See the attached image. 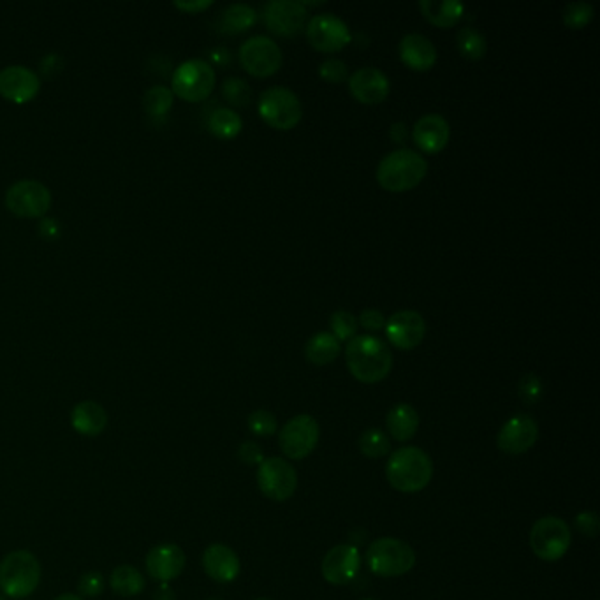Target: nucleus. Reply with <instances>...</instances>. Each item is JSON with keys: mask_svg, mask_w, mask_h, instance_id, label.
<instances>
[{"mask_svg": "<svg viewBox=\"0 0 600 600\" xmlns=\"http://www.w3.org/2000/svg\"><path fill=\"white\" fill-rule=\"evenodd\" d=\"M572 542L570 527L560 518L546 516L536 521L530 532V547L544 562H556L569 551Z\"/></svg>", "mask_w": 600, "mask_h": 600, "instance_id": "0eeeda50", "label": "nucleus"}, {"mask_svg": "<svg viewBox=\"0 0 600 600\" xmlns=\"http://www.w3.org/2000/svg\"><path fill=\"white\" fill-rule=\"evenodd\" d=\"M599 527V516L592 510H585L576 518V528L586 537H597Z\"/></svg>", "mask_w": 600, "mask_h": 600, "instance_id": "a19ab883", "label": "nucleus"}, {"mask_svg": "<svg viewBox=\"0 0 600 600\" xmlns=\"http://www.w3.org/2000/svg\"><path fill=\"white\" fill-rule=\"evenodd\" d=\"M360 567V549L353 544H340L326 553L321 570L328 583L340 586L351 583Z\"/></svg>", "mask_w": 600, "mask_h": 600, "instance_id": "f3484780", "label": "nucleus"}, {"mask_svg": "<svg viewBox=\"0 0 600 600\" xmlns=\"http://www.w3.org/2000/svg\"><path fill=\"white\" fill-rule=\"evenodd\" d=\"M240 62L248 74L268 78L282 67V52L270 37L256 35L241 44Z\"/></svg>", "mask_w": 600, "mask_h": 600, "instance_id": "f8f14e48", "label": "nucleus"}, {"mask_svg": "<svg viewBox=\"0 0 600 600\" xmlns=\"http://www.w3.org/2000/svg\"><path fill=\"white\" fill-rule=\"evenodd\" d=\"M5 207L20 218H39L52 207V192L41 181H15L5 192Z\"/></svg>", "mask_w": 600, "mask_h": 600, "instance_id": "1a4fd4ad", "label": "nucleus"}, {"mask_svg": "<svg viewBox=\"0 0 600 600\" xmlns=\"http://www.w3.org/2000/svg\"><path fill=\"white\" fill-rule=\"evenodd\" d=\"M366 566L381 577L403 576L416 566V553L403 540L382 537L370 544L366 551Z\"/></svg>", "mask_w": 600, "mask_h": 600, "instance_id": "39448f33", "label": "nucleus"}, {"mask_svg": "<svg viewBox=\"0 0 600 600\" xmlns=\"http://www.w3.org/2000/svg\"><path fill=\"white\" fill-rule=\"evenodd\" d=\"M110 586L121 597H136L145 590V577L132 566H121L111 572Z\"/></svg>", "mask_w": 600, "mask_h": 600, "instance_id": "cd10ccee", "label": "nucleus"}, {"mask_svg": "<svg viewBox=\"0 0 600 600\" xmlns=\"http://www.w3.org/2000/svg\"><path fill=\"white\" fill-rule=\"evenodd\" d=\"M364 600H373V599H364Z\"/></svg>", "mask_w": 600, "mask_h": 600, "instance_id": "5fc2aeb1", "label": "nucleus"}, {"mask_svg": "<svg viewBox=\"0 0 600 600\" xmlns=\"http://www.w3.org/2000/svg\"><path fill=\"white\" fill-rule=\"evenodd\" d=\"M347 368L363 384H377L390 375L392 354L390 347L372 334H356L347 342Z\"/></svg>", "mask_w": 600, "mask_h": 600, "instance_id": "f257e3e1", "label": "nucleus"}, {"mask_svg": "<svg viewBox=\"0 0 600 600\" xmlns=\"http://www.w3.org/2000/svg\"><path fill=\"white\" fill-rule=\"evenodd\" d=\"M276 418L268 411H256L248 416V428L257 437H271L276 431Z\"/></svg>", "mask_w": 600, "mask_h": 600, "instance_id": "e433bc0d", "label": "nucleus"}, {"mask_svg": "<svg viewBox=\"0 0 600 600\" xmlns=\"http://www.w3.org/2000/svg\"><path fill=\"white\" fill-rule=\"evenodd\" d=\"M390 450V437L377 428L366 430L360 437V450L366 458H384Z\"/></svg>", "mask_w": 600, "mask_h": 600, "instance_id": "473e14b6", "label": "nucleus"}, {"mask_svg": "<svg viewBox=\"0 0 600 600\" xmlns=\"http://www.w3.org/2000/svg\"><path fill=\"white\" fill-rule=\"evenodd\" d=\"M39 581L41 564L31 551H13L0 562V588L7 597H29L39 586Z\"/></svg>", "mask_w": 600, "mask_h": 600, "instance_id": "20e7f679", "label": "nucleus"}, {"mask_svg": "<svg viewBox=\"0 0 600 600\" xmlns=\"http://www.w3.org/2000/svg\"><path fill=\"white\" fill-rule=\"evenodd\" d=\"M39 229H41V235L44 238H48V240H53L59 235V224L55 220H52V218H44L41 222V227Z\"/></svg>", "mask_w": 600, "mask_h": 600, "instance_id": "de8ad7c7", "label": "nucleus"}, {"mask_svg": "<svg viewBox=\"0 0 600 600\" xmlns=\"http://www.w3.org/2000/svg\"><path fill=\"white\" fill-rule=\"evenodd\" d=\"M62 69V59L59 55H48L44 61L41 62V71L46 76H55L59 74Z\"/></svg>", "mask_w": 600, "mask_h": 600, "instance_id": "a18cd8bd", "label": "nucleus"}, {"mask_svg": "<svg viewBox=\"0 0 600 600\" xmlns=\"http://www.w3.org/2000/svg\"><path fill=\"white\" fill-rule=\"evenodd\" d=\"M539 439V426L527 414L510 418L497 435L498 450L509 456H518L532 450Z\"/></svg>", "mask_w": 600, "mask_h": 600, "instance_id": "2eb2a0df", "label": "nucleus"}, {"mask_svg": "<svg viewBox=\"0 0 600 600\" xmlns=\"http://www.w3.org/2000/svg\"><path fill=\"white\" fill-rule=\"evenodd\" d=\"M203 569L217 583H231L240 576V558L229 546L211 544L203 553Z\"/></svg>", "mask_w": 600, "mask_h": 600, "instance_id": "412c9836", "label": "nucleus"}, {"mask_svg": "<svg viewBox=\"0 0 600 600\" xmlns=\"http://www.w3.org/2000/svg\"><path fill=\"white\" fill-rule=\"evenodd\" d=\"M349 89L363 104H381L390 95V80L377 67H363L349 78Z\"/></svg>", "mask_w": 600, "mask_h": 600, "instance_id": "aec40b11", "label": "nucleus"}, {"mask_svg": "<svg viewBox=\"0 0 600 600\" xmlns=\"http://www.w3.org/2000/svg\"><path fill=\"white\" fill-rule=\"evenodd\" d=\"M78 590L82 594V597H89V599H95L104 592V577L99 572H87L82 576L80 583H78Z\"/></svg>", "mask_w": 600, "mask_h": 600, "instance_id": "58836bf2", "label": "nucleus"}, {"mask_svg": "<svg viewBox=\"0 0 600 600\" xmlns=\"http://www.w3.org/2000/svg\"><path fill=\"white\" fill-rule=\"evenodd\" d=\"M259 115L273 129L291 131L301 121L303 108L295 92L273 87L259 97Z\"/></svg>", "mask_w": 600, "mask_h": 600, "instance_id": "6e6552de", "label": "nucleus"}, {"mask_svg": "<svg viewBox=\"0 0 600 600\" xmlns=\"http://www.w3.org/2000/svg\"><path fill=\"white\" fill-rule=\"evenodd\" d=\"M428 173V162L418 151L402 149L388 153L379 168L377 181L384 190L407 192L418 187Z\"/></svg>", "mask_w": 600, "mask_h": 600, "instance_id": "7ed1b4c3", "label": "nucleus"}, {"mask_svg": "<svg viewBox=\"0 0 600 600\" xmlns=\"http://www.w3.org/2000/svg\"><path fill=\"white\" fill-rule=\"evenodd\" d=\"M0 600H5V597H2V595H0Z\"/></svg>", "mask_w": 600, "mask_h": 600, "instance_id": "3c124183", "label": "nucleus"}, {"mask_svg": "<svg viewBox=\"0 0 600 600\" xmlns=\"http://www.w3.org/2000/svg\"><path fill=\"white\" fill-rule=\"evenodd\" d=\"M308 43L323 53H334L351 43V31L344 20L331 13L314 16L306 25Z\"/></svg>", "mask_w": 600, "mask_h": 600, "instance_id": "4468645a", "label": "nucleus"}, {"mask_svg": "<svg viewBox=\"0 0 600 600\" xmlns=\"http://www.w3.org/2000/svg\"><path fill=\"white\" fill-rule=\"evenodd\" d=\"M519 394L525 403H537L542 396V382L534 373H528L519 382Z\"/></svg>", "mask_w": 600, "mask_h": 600, "instance_id": "ea45409f", "label": "nucleus"}, {"mask_svg": "<svg viewBox=\"0 0 600 600\" xmlns=\"http://www.w3.org/2000/svg\"><path fill=\"white\" fill-rule=\"evenodd\" d=\"M215 71L208 62L192 59L180 63L171 76V92L187 102H203L215 89Z\"/></svg>", "mask_w": 600, "mask_h": 600, "instance_id": "423d86ee", "label": "nucleus"}, {"mask_svg": "<svg viewBox=\"0 0 600 600\" xmlns=\"http://www.w3.org/2000/svg\"><path fill=\"white\" fill-rule=\"evenodd\" d=\"M384 328L391 344L403 351L416 349L426 334V323L414 310H400L392 314Z\"/></svg>", "mask_w": 600, "mask_h": 600, "instance_id": "a211bd4d", "label": "nucleus"}, {"mask_svg": "<svg viewBox=\"0 0 600 600\" xmlns=\"http://www.w3.org/2000/svg\"><path fill=\"white\" fill-rule=\"evenodd\" d=\"M155 600H175V592L168 586V583H162L157 590H155Z\"/></svg>", "mask_w": 600, "mask_h": 600, "instance_id": "09e8293b", "label": "nucleus"}, {"mask_svg": "<svg viewBox=\"0 0 600 600\" xmlns=\"http://www.w3.org/2000/svg\"><path fill=\"white\" fill-rule=\"evenodd\" d=\"M321 437L319 422L308 414H301L285 422L280 430V450L291 460H303L315 450Z\"/></svg>", "mask_w": 600, "mask_h": 600, "instance_id": "9b49d317", "label": "nucleus"}, {"mask_svg": "<svg viewBox=\"0 0 600 600\" xmlns=\"http://www.w3.org/2000/svg\"><path fill=\"white\" fill-rule=\"evenodd\" d=\"M145 567L151 579L168 583L180 576L185 569V553L180 546L164 542L151 547L145 560Z\"/></svg>", "mask_w": 600, "mask_h": 600, "instance_id": "6ab92c4d", "label": "nucleus"}, {"mask_svg": "<svg viewBox=\"0 0 600 600\" xmlns=\"http://www.w3.org/2000/svg\"><path fill=\"white\" fill-rule=\"evenodd\" d=\"M306 7L296 0H271L263 7V20L271 34L296 37L306 27Z\"/></svg>", "mask_w": 600, "mask_h": 600, "instance_id": "ddd939ff", "label": "nucleus"}, {"mask_svg": "<svg viewBox=\"0 0 600 600\" xmlns=\"http://www.w3.org/2000/svg\"><path fill=\"white\" fill-rule=\"evenodd\" d=\"M412 141L424 153H439L450 143V123L440 115H424L412 129Z\"/></svg>", "mask_w": 600, "mask_h": 600, "instance_id": "4be33fe9", "label": "nucleus"}, {"mask_svg": "<svg viewBox=\"0 0 600 600\" xmlns=\"http://www.w3.org/2000/svg\"><path fill=\"white\" fill-rule=\"evenodd\" d=\"M391 437L398 442L411 440L420 428V414L409 403H398L391 409L386 418Z\"/></svg>", "mask_w": 600, "mask_h": 600, "instance_id": "393cba45", "label": "nucleus"}, {"mask_svg": "<svg viewBox=\"0 0 600 600\" xmlns=\"http://www.w3.org/2000/svg\"><path fill=\"white\" fill-rule=\"evenodd\" d=\"M358 324H361L364 330L381 331L386 326V319H384L382 312L373 310V308H366V310L361 312Z\"/></svg>", "mask_w": 600, "mask_h": 600, "instance_id": "79ce46f5", "label": "nucleus"}, {"mask_svg": "<svg viewBox=\"0 0 600 600\" xmlns=\"http://www.w3.org/2000/svg\"><path fill=\"white\" fill-rule=\"evenodd\" d=\"M331 334L338 342H349L358 333V319L347 310H336L330 319Z\"/></svg>", "mask_w": 600, "mask_h": 600, "instance_id": "72a5a7b5", "label": "nucleus"}, {"mask_svg": "<svg viewBox=\"0 0 600 600\" xmlns=\"http://www.w3.org/2000/svg\"><path fill=\"white\" fill-rule=\"evenodd\" d=\"M208 600H218V599H208Z\"/></svg>", "mask_w": 600, "mask_h": 600, "instance_id": "864d4df0", "label": "nucleus"}, {"mask_svg": "<svg viewBox=\"0 0 600 600\" xmlns=\"http://www.w3.org/2000/svg\"><path fill=\"white\" fill-rule=\"evenodd\" d=\"M386 478L391 486L402 493H418L433 478V461L420 448H402L391 454Z\"/></svg>", "mask_w": 600, "mask_h": 600, "instance_id": "f03ea898", "label": "nucleus"}, {"mask_svg": "<svg viewBox=\"0 0 600 600\" xmlns=\"http://www.w3.org/2000/svg\"><path fill=\"white\" fill-rule=\"evenodd\" d=\"M53 600H83L80 595H73V594H63V595H59L57 599Z\"/></svg>", "mask_w": 600, "mask_h": 600, "instance_id": "8fccbe9b", "label": "nucleus"}, {"mask_svg": "<svg viewBox=\"0 0 600 600\" xmlns=\"http://www.w3.org/2000/svg\"><path fill=\"white\" fill-rule=\"evenodd\" d=\"M71 424L80 435L97 437L108 426V414L97 402H80L71 412Z\"/></svg>", "mask_w": 600, "mask_h": 600, "instance_id": "b1692460", "label": "nucleus"}, {"mask_svg": "<svg viewBox=\"0 0 600 600\" xmlns=\"http://www.w3.org/2000/svg\"><path fill=\"white\" fill-rule=\"evenodd\" d=\"M173 101H175V95H173L171 89L162 87V85H155L145 93L143 106H145V110L150 117L159 119V117L168 115V111L173 108Z\"/></svg>", "mask_w": 600, "mask_h": 600, "instance_id": "2f4dec72", "label": "nucleus"}, {"mask_svg": "<svg viewBox=\"0 0 600 600\" xmlns=\"http://www.w3.org/2000/svg\"><path fill=\"white\" fill-rule=\"evenodd\" d=\"M420 9L430 24L442 29L454 27L465 13V7L454 0H421Z\"/></svg>", "mask_w": 600, "mask_h": 600, "instance_id": "a878e982", "label": "nucleus"}, {"mask_svg": "<svg viewBox=\"0 0 600 600\" xmlns=\"http://www.w3.org/2000/svg\"><path fill=\"white\" fill-rule=\"evenodd\" d=\"M41 91L39 76L24 65H9L0 71V95L15 104H25Z\"/></svg>", "mask_w": 600, "mask_h": 600, "instance_id": "dca6fc26", "label": "nucleus"}, {"mask_svg": "<svg viewBox=\"0 0 600 600\" xmlns=\"http://www.w3.org/2000/svg\"><path fill=\"white\" fill-rule=\"evenodd\" d=\"M257 13L247 4H233L222 13V29L227 34H241L256 25Z\"/></svg>", "mask_w": 600, "mask_h": 600, "instance_id": "c756f323", "label": "nucleus"}, {"mask_svg": "<svg viewBox=\"0 0 600 600\" xmlns=\"http://www.w3.org/2000/svg\"><path fill=\"white\" fill-rule=\"evenodd\" d=\"M456 39H458V50L465 59L480 61L486 55V50H488L486 39L476 29L465 27V29L458 32Z\"/></svg>", "mask_w": 600, "mask_h": 600, "instance_id": "7c9ffc66", "label": "nucleus"}, {"mask_svg": "<svg viewBox=\"0 0 600 600\" xmlns=\"http://www.w3.org/2000/svg\"><path fill=\"white\" fill-rule=\"evenodd\" d=\"M347 63L340 59H328L319 65V76L330 83H344L347 80Z\"/></svg>", "mask_w": 600, "mask_h": 600, "instance_id": "4c0bfd02", "label": "nucleus"}, {"mask_svg": "<svg viewBox=\"0 0 600 600\" xmlns=\"http://www.w3.org/2000/svg\"><path fill=\"white\" fill-rule=\"evenodd\" d=\"M390 138L394 143H405V140H407V125L403 121L392 123L390 129Z\"/></svg>", "mask_w": 600, "mask_h": 600, "instance_id": "49530a36", "label": "nucleus"}, {"mask_svg": "<svg viewBox=\"0 0 600 600\" xmlns=\"http://www.w3.org/2000/svg\"><path fill=\"white\" fill-rule=\"evenodd\" d=\"M241 127L243 121L240 115L229 108H218L208 117V131L218 140L229 141L237 138L241 132Z\"/></svg>", "mask_w": 600, "mask_h": 600, "instance_id": "c85d7f7f", "label": "nucleus"}, {"mask_svg": "<svg viewBox=\"0 0 600 600\" xmlns=\"http://www.w3.org/2000/svg\"><path fill=\"white\" fill-rule=\"evenodd\" d=\"M257 486L270 500L284 502L295 495L298 476L289 461L282 458H266L257 470Z\"/></svg>", "mask_w": 600, "mask_h": 600, "instance_id": "9d476101", "label": "nucleus"}, {"mask_svg": "<svg viewBox=\"0 0 600 600\" xmlns=\"http://www.w3.org/2000/svg\"><path fill=\"white\" fill-rule=\"evenodd\" d=\"M400 59L409 69L424 73L435 65L437 48L421 34H407L400 41Z\"/></svg>", "mask_w": 600, "mask_h": 600, "instance_id": "5701e85b", "label": "nucleus"}, {"mask_svg": "<svg viewBox=\"0 0 600 600\" xmlns=\"http://www.w3.org/2000/svg\"><path fill=\"white\" fill-rule=\"evenodd\" d=\"M256 600H270V599H256Z\"/></svg>", "mask_w": 600, "mask_h": 600, "instance_id": "603ef678", "label": "nucleus"}, {"mask_svg": "<svg viewBox=\"0 0 600 600\" xmlns=\"http://www.w3.org/2000/svg\"><path fill=\"white\" fill-rule=\"evenodd\" d=\"M241 461L247 465H261L265 461V452L256 442H243L238 450Z\"/></svg>", "mask_w": 600, "mask_h": 600, "instance_id": "37998d69", "label": "nucleus"}, {"mask_svg": "<svg viewBox=\"0 0 600 600\" xmlns=\"http://www.w3.org/2000/svg\"><path fill=\"white\" fill-rule=\"evenodd\" d=\"M222 95L224 99L237 108H245L250 104L252 99V89L248 87V83L241 78H229L224 82L222 85Z\"/></svg>", "mask_w": 600, "mask_h": 600, "instance_id": "c9c22d12", "label": "nucleus"}, {"mask_svg": "<svg viewBox=\"0 0 600 600\" xmlns=\"http://www.w3.org/2000/svg\"><path fill=\"white\" fill-rule=\"evenodd\" d=\"M340 353H342L340 342L328 331H321L314 334L305 347L306 360L317 366L330 364L340 356Z\"/></svg>", "mask_w": 600, "mask_h": 600, "instance_id": "bb28decb", "label": "nucleus"}, {"mask_svg": "<svg viewBox=\"0 0 600 600\" xmlns=\"http://www.w3.org/2000/svg\"><path fill=\"white\" fill-rule=\"evenodd\" d=\"M213 5L211 0H194V2H175V7L189 15H199Z\"/></svg>", "mask_w": 600, "mask_h": 600, "instance_id": "c03bdc74", "label": "nucleus"}, {"mask_svg": "<svg viewBox=\"0 0 600 600\" xmlns=\"http://www.w3.org/2000/svg\"><path fill=\"white\" fill-rule=\"evenodd\" d=\"M594 20V7L588 2H572L564 9V24L572 31L585 29Z\"/></svg>", "mask_w": 600, "mask_h": 600, "instance_id": "f704fd0d", "label": "nucleus"}]
</instances>
